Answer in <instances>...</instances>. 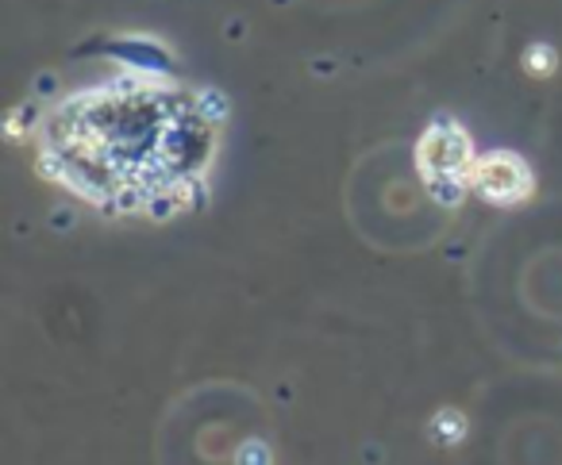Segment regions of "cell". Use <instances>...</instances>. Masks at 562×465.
<instances>
[{
	"label": "cell",
	"instance_id": "1",
	"mask_svg": "<svg viewBox=\"0 0 562 465\" xmlns=\"http://www.w3.org/2000/svg\"><path fill=\"white\" fill-rule=\"evenodd\" d=\"M470 181L477 185V193L493 204H520L531 193V173L524 170L520 158L513 155H490L477 158Z\"/></svg>",
	"mask_w": 562,
	"mask_h": 465
},
{
	"label": "cell",
	"instance_id": "2",
	"mask_svg": "<svg viewBox=\"0 0 562 465\" xmlns=\"http://www.w3.org/2000/svg\"><path fill=\"white\" fill-rule=\"evenodd\" d=\"M420 170L428 181H470V139L462 132H428L420 143Z\"/></svg>",
	"mask_w": 562,
	"mask_h": 465
},
{
	"label": "cell",
	"instance_id": "3",
	"mask_svg": "<svg viewBox=\"0 0 562 465\" xmlns=\"http://www.w3.org/2000/svg\"><path fill=\"white\" fill-rule=\"evenodd\" d=\"M255 457H258V462H266V457H270V454H266V450H255V446H243L239 450V462H255Z\"/></svg>",
	"mask_w": 562,
	"mask_h": 465
}]
</instances>
